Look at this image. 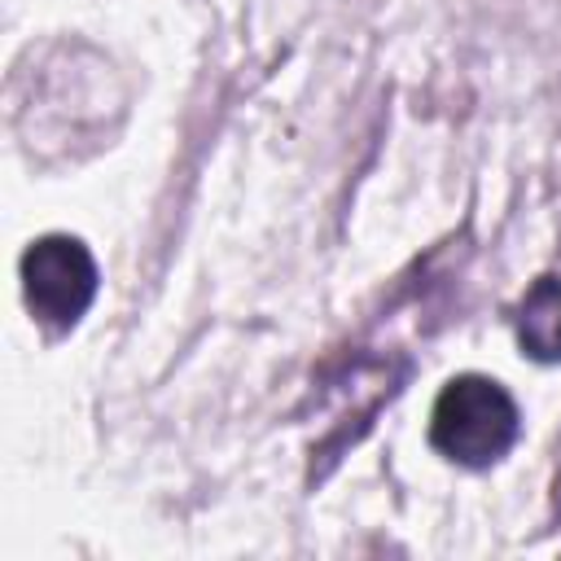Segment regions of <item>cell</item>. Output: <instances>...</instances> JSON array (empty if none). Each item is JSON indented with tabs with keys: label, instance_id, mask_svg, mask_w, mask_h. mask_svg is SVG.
Masks as SVG:
<instances>
[{
	"label": "cell",
	"instance_id": "obj_1",
	"mask_svg": "<svg viewBox=\"0 0 561 561\" xmlns=\"http://www.w3.org/2000/svg\"><path fill=\"white\" fill-rule=\"evenodd\" d=\"M430 438L443 456L460 465H491L517 438V403L491 377H451L434 403Z\"/></svg>",
	"mask_w": 561,
	"mask_h": 561
},
{
	"label": "cell",
	"instance_id": "obj_2",
	"mask_svg": "<svg viewBox=\"0 0 561 561\" xmlns=\"http://www.w3.org/2000/svg\"><path fill=\"white\" fill-rule=\"evenodd\" d=\"M22 294L44 324L70 329L96 294V263L88 245L61 232L31 241V250L22 254Z\"/></svg>",
	"mask_w": 561,
	"mask_h": 561
},
{
	"label": "cell",
	"instance_id": "obj_3",
	"mask_svg": "<svg viewBox=\"0 0 561 561\" xmlns=\"http://www.w3.org/2000/svg\"><path fill=\"white\" fill-rule=\"evenodd\" d=\"M522 351L535 359H561V276H543L530 285L517 311Z\"/></svg>",
	"mask_w": 561,
	"mask_h": 561
}]
</instances>
